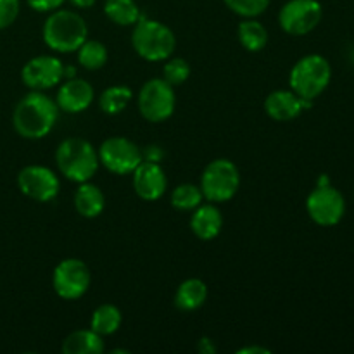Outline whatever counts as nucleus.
Returning a JSON list of instances; mask_svg holds the SVG:
<instances>
[{"mask_svg":"<svg viewBox=\"0 0 354 354\" xmlns=\"http://www.w3.org/2000/svg\"><path fill=\"white\" fill-rule=\"evenodd\" d=\"M93 100V86L80 78H71L59 88L57 107L69 114H78L88 109Z\"/></svg>","mask_w":354,"mask_h":354,"instance_id":"nucleus-16","label":"nucleus"},{"mask_svg":"<svg viewBox=\"0 0 354 354\" xmlns=\"http://www.w3.org/2000/svg\"><path fill=\"white\" fill-rule=\"evenodd\" d=\"M131 44L137 54L145 61H165L173 54L176 47V38L166 24L156 19L140 17L135 24Z\"/></svg>","mask_w":354,"mask_h":354,"instance_id":"nucleus-4","label":"nucleus"},{"mask_svg":"<svg viewBox=\"0 0 354 354\" xmlns=\"http://www.w3.org/2000/svg\"><path fill=\"white\" fill-rule=\"evenodd\" d=\"M162 75H165V80L171 86L182 85L190 76V64L183 57H175L166 62Z\"/></svg>","mask_w":354,"mask_h":354,"instance_id":"nucleus-28","label":"nucleus"},{"mask_svg":"<svg viewBox=\"0 0 354 354\" xmlns=\"http://www.w3.org/2000/svg\"><path fill=\"white\" fill-rule=\"evenodd\" d=\"M272 351L261 346H245V348L239 349L237 354H270Z\"/></svg>","mask_w":354,"mask_h":354,"instance_id":"nucleus-33","label":"nucleus"},{"mask_svg":"<svg viewBox=\"0 0 354 354\" xmlns=\"http://www.w3.org/2000/svg\"><path fill=\"white\" fill-rule=\"evenodd\" d=\"M99 161L116 175H128L144 161L142 151L135 142L124 137H111L99 149Z\"/></svg>","mask_w":354,"mask_h":354,"instance_id":"nucleus-11","label":"nucleus"},{"mask_svg":"<svg viewBox=\"0 0 354 354\" xmlns=\"http://www.w3.org/2000/svg\"><path fill=\"white\" fill-rule=\"evenodd\" d=\"M138 109L151 123L166 121L175 113V92L165 78H152L138 93Z\"/></svg>","mask_w":354,"mask_h":354,"instance_id":"nucleus-7","label":"nucleus"},{"mask_svg":"<svg viewBox=\"0 0 354 354\" xmlns=\"http://www.w3.org/2000/svg\"><path fill=\"white\" fill-rule=\"evenodd\" d=\"M106 197L97 185L88 182L80 183L75 192V207L83 218H97L104 211Z\"/></svg>","mask_w":354,"mask_h":354,"instance_id":"nucleus-18","label":"nucleus"},{"mask_svg":"<svg viewBox=\"0 0 354 354\" xmlns=\"http://www.w3.org/2000/svg\"><path fill=\"white\" fill-rule=\"evenodd\" d=\"M306 209L311 220L322 227H334L346 213V201L337 189L328 185H318L308 196Z\"/></svg>","mask_w":354,"mask_h":354,"instance_id":"nucleus-9","label":"nucleus"},{"mask_svg":"<svg viewBox=\"0 0 354 354\" xmlns=\"http://www.w3.org/2000/svg\"><path fill=\"white\" fill-rule=\"evenodd\" d=\"M332 78V68L324 55L310 54L294 64L290 86L301 99L313 100L325 92Z\"/></svg>","mask_w":354,"mask_h":354,"instance_id":"nucleus-5","label":"nucleus"},{"mask_svg":"<svg viewBox=\"0 0 354 354\" xmlns=\"http://www.w3.org/2000/svg\"><path fill=\"white\" fill-rule=\"evenodd\" d=\"M78 62L90 71L100 69L107 62L106 45L97 40H85L78 48Z\"/></svg>","mask_w":354,"mask_h":354,"instance_id":"nucleus-25","label":"nucleus"},{"mask_svg":"<svg viewBox=\"0 0 354 354\" xmlns=\"http://www.w3.org/2000/svg\"><path fill=\"white\" fill-rule=\"evenodd\" d=\"M55 162L62 175L76 183L88 182L99 168V154L85 138H66L55 151Z\"/></svg>","mask_w":354,"mask_h":354,"instance_id":"nucleus-2","label":"nucleus"},{"mask_svg":"<svg viewBox=\"0 0 354 354\" xmlns=\"http://www.w3.org/2000/svg\"><path fill=\"white\" fill-rule=\"evenodd\" d=\"M168 187L165 169L159 162L142 161L133 171V189L144 201H158Z\"/></svg>","mask_w":354,"mask_h":354,"instance_id":"nucleus-14","label":"nucleus"},{"mask_svg":"<svg viewBox=\"0 0 354 354\" xmlns=\"http://www.w3.org/2000/svg\"><path fill=\"white\" fill-rule=\"evenodd\" d=\"M241 187L239 169L230 159H214L206 166L201 178V190L209 203H227Z\"/></svg>","mask_w":354,"mask_h":354,"instance_id":"nucleus-6","label":"nucleus"},{"mask_svg":"<svg viewBox=\"0 0 354 354\" xmlns=\"http://www.w3.org/2000/svg\"><path fill=\"white\" fill-rule=\"evenodd\" d=\"M142 156H144V161L159 162L162 159V156H165V152H162V149L158 147V145H149V147L145 149V152H142Z\"/></svg>","mask_w":354,"mask_h":354,"instance_id":"nucleus-31","label":"nucleus"},{"mask_svg":"<svg viewBox=\"0 0 354 354\" xmlns=\"http://www.w3.org/2000/svg\"><path fill=\"white\" fill-rule=\"evenodd\" d=\"M197 349H199V353H204V354L216 353V346H214V342L211 341L209 337H203V339H201L199 344H197Z\"/></svg>","mask_w":354,"mask_h":354,"instance_id":"nucleus-32","label":"nucleus"},{"mask_svg":"<svg viewBox=\"0 0 354 354\" xmlns=\"http://www.w3.org/2000/svg\"><path fill=\"white\" fill-rule=\"evenodd\" d=\"M17 185L24 196L37 203H48L55 199L61 189L57 175L50 168L40 165H30L21 169L17 175Z\"/></svg>","mask_w":354,"mask_h":354,"instance_id":"nucleus-12","label":"nucleus"},{"mask_svg":"<svg viewBox=\"0 0 354 354\" xmlns=\"http://www.w3.org/2000/svg\"><path fill=\"white\" fill-rule=\"evenodd\" d=\"M322 14L324 10L318 0H289L280 9L279 23L286 33L303 37L318 26Z\"/></svg>","mask_w":354,"mask_h":354,"instance_id":"nucleus-10","label":"nucleus"},{"mask_svg":"<svg viewBox=\"0 0 354 354\" xmlns=\"http://www.w3.org/2000/svg\"><path fill=\"white\" fill-rule=\"evenodd\" d=\"M69 2L78 7V9H90L95 3V0H69Z\"/></svg>","mask_w":354,"mask_h":354,"instance_id":"nucleus-34","label":"nucleus"},{"mask_svg":"<svg viewBox=\"0 0 354 354\" xmlns=\"http://www.w3.org/2000/svg\"><path fill=\"white\" fill-rule=\"evenodd\" d=\"M104 12L113 23L120 26H131L140 19V9L135 0H106Z\"/></svg>","mask_w":354,"mask_h":354,"instance_id":"nucleus-22","label":"nucleus"},{"mask_svg":"<svg viewBox=\"0 0 354 354\" xmlns=\"http://www.w3.org/2000/svg\"><path fill=\"white\" fill-rule=\"evenodd\" d=\"M104 351L102 335L90 330H76L62 342L64 354H100Z\"/></svg>","mask_w":354,"mask_h":354,"instance_id":"nucleus-20","label":"nucleus"},{"mask_svg":"<svg viewBox=\"0 0 354 354\" xmlns=\"http://www.w3.org/2000/svg\"><path fill=\"white\" fill-rule=\"evenodd\" d=\"M311 100L301 99L296 92L289 90H277L272 92L265 100V109L272 120L292 121L303 113L304 107H310Z\"/></svg>","mask_w":354,"mask_h":354,"instance_id":"nucleus-15","label":"nucleus"},{"mask_svg":"<svg viewBox=\"0 0 354 354\" xmlns=\"http://www.w3.org/2000/svg\"><path fill=\"white\" fill-rule=\"evenodd\" d=\"M239 41L249 52H259L268 44V31L254 17H245L239 24Z\"/></svg>","mask_w":354,"mask_h":354,"instance_id":"nucleus-21","label":"nucleus"},{"mask_svg":"<svg viewBox=\"0 0 354 354\" xmlns=\"http://www.w3.org/2000/svg\"><path fill=\"white\" fill-rule=\"evenodd\" d=\"M221 227H223V216L214 204H204V206L201 204L190 218V228L201 241H213L220 235Z\"/></svg>","mask_w":354,"mask_h":354,"instance_id":"nucleus-17","label":"nucleus"},{"mask_svg":"<svg viewBox=\"0 0 354 354\" xmlns=\"http://www.w3.org/2000/svg\"><path fill=\"white\" fill-rule=\"evenodd\" d=\"M225 6L232 12L242 17H256L265 12L270 6V0H223Z\"/></svg>","mask_w":354,"mask_h":354,"instance_id":"nucleus-27","label":"nucleus"},{"mask_svg":"<svg viewBox=\"0 0 354 354\" xmlns=\"http://www.w3.org/2000/svg\"><path fill=\"white\" fill-rule=\"evenodd\" d=\"M90 282H92V275H90L88 266L75 258L59 263L52 275V286H54L55 294L66 301H75L85 296Z\"/></svg>","mask_w":354,"mask_h":354,"instance_id":"nucleus-8","label":"nucleus"},{"mask_svg":"<svg viewBox=\"0 0 354 354\" xmlns=\"http://www.w3.org/2000/svg\"><path fill=\"white\" fill-rule=\"evenodd\" d=\"M19 14V0H0V30H6Z\"/></svg>","mask_w":354,"mask_h":354,"instance_id":"nucleus-29","label":"nucleus"},{"mask_svg":"<svg viewBox=\"0 0 354 354\" xmlns=\"http://www.w3.org/2000/svg\"><path fill=\"white\" fill-rule=\"evenodd\" d=\"M57 104L40 90H33L17 102L12 114V124L21 137L38 140L50 133L57 123Z\"/></svg>","mask_w":354,"mask_h":354,"instance_id":"nucleus-1","label":"nucleus"},{"mask_svg":"<svg viewBox=\"0 0 354 354\" xmlns=\"http://www.w3.org/2000/svg\"><path fill=\"white\" fill-rule=\"evenodd\" d=\"M203 190L192 183H182L171 194V206L180 211H192L203 204Z\"/></svg>","mask_w":354,"mask_h":354,"instance_id":"nucleus-26","label":"nucleus"},{"mask_svg":"<svg viewBox=\"0 0 354 354\" xmlns=\"http://www.w3.org/2000/svg\"><path fill=\"white\" fill-rule=\"evenodd\" d=\"M64 76V66L52 55H37L24 64L21 80L31 90H48L57 85Z\"/></svg>","mask_w":354,"mask_h":354,"instance_id":"nucleus-13","label":"nucleus"},{"mask_svg":"<svg viewBox=\"0 0 354 354\" xmlns=\"http://www.w3.org/2000/svg\"><path fill=\"white\" fill-rule=\"evenodd\" d=\"M121 322H123V317H121L120 308L114 304H102L93 311L90 328L99 335H111L121 327Z\"/></svg>","mask_w":354,"mask_h":354,"instance_id":"nucleus-23","label":"nucleus"},{"mask_svg":"<svg viewBox=\"0 0 354 354\" xmlns=\"http://www.w3.org/2000/svg\"><path fill=\"white\" fill-rule=\"evenodd\" d=\"M88 37L85 19L73 10H55L44 24V40L55 52H75Z\"/></svg>","mask_w":354,"mask_h":354,"instance_id":"nucleus-3","label":"nucleus"},{"mask_svg":"<svg viewBox=\"0 0 354 354\" xmlns=\"http://www.w3.org/2000/svg\"><path fill=\"white\" fill-rule=\"evenodd\" d=\"M28 6L38 12H50V10L59 9L66 0H26Z\"/></svg>","mask_w":354,"mask_h":354,"instance_id":"nucleus-30","label":"nucleus"},{"mask_svg":"<svg viewBox=\"0 0 354 354\" xmlns=\"http://www.w3.org/2000/svg\"><path fill=\"white\" fill-rule=\"evenodd\" d=\"M131 97V88L124 85H114L109 86L102 92L100 95L99 104H100V109L104 111L106 114H120L121 111L127 109V106L130 104Z\"/></svg>","mask_w":354,"mask_h":354,"instance_id":"nucleus-24","label":"nucleus"},{"mask_svg":"<svg viewBox=\"0 0 354 354\" xmlns=\"http://www.w3.org/2000/svg\"><path fill=\"white\" fill-rule=\"evenodd\" d=\"M207 287L199 279H187L175 294V304L182 311H196L206 303Z\"/></svg>","mask_w":354,"mask_h":354,"instance_id":"nucleus-19","label":"nucleus"}]
</instances>
